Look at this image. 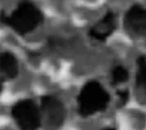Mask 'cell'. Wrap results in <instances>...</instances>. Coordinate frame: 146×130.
<instances>
[{
	"mask_svg": "<svg viewBox=\"0 0 146 130\" xmlns=\"http://www.w3.org/2000/svg\"><path fill=\"white\" fill-rule=\"evenodd\" d=\"M118 97H119V100H120V104L123 105L124 103H126V101H127V99H129V93H127V90H120V91H118Z\"/></svg>",
	"mask_w": 146,
	"mask_h": 130,
	"instance_id": "obj_10",
	"label": "cell"
},
{
	"mask_svg": "<svg viewBox=\"0 0 146 130\" xmlns=\"http://www.w3.org/2000/svg\"><path fill=\"white\" fill-rule=\"evenodd\" d=\"M138 72H137V88L140 94L146 95V57L139 56L138 60Z\"/></svg>",
	"mask_w": 146,
	"mask_h": 130,
	"instance_id": "obj_8",
	"label": "cell"
},
{
	"mask_svg": "<svg viewBox=\"0 0 146 130\" xmlns=\"http://www.w3.org/2000/svg\"><path fill=\"white\" fill-rule=\"evenodd\" d=\"M111 77H112V83H113V85L123 83V82H125V81L127 80L129 73H127V70H126L123 66H116V67L112 69Z\"/></svg>",
	"mask_w": 146,
	"mask_h": 130,
	"instance_id": "obj_9",
	"label": "cell"
},
{
	"mask_svg": "<svg viewBox=\"0 0 146 130\" xmlns=\"http://www.w3.org/2000/svg\"><path fill=\"white\" fill-rule=\"evenodd\" d=\"M116 27V17L112 12H108V13L96 23L95 26H92L89 31V35L98 41H104L109 35H110Z\"/></svg>",
	"mask_w": 146,
	"mask_h": 130,
	"instance_id": "obj_6",
	"label": "cell"
},
{
	"mask_svg": "<svg viewBox=\"0 0 146 130\" xmlns=\"http://www.w3.org/2000/svg\"><path fill=\"white\" fill-rule=\"evenodd\" d=\"M41 109L49 129H57L64 121V107L55 96L46 95L41 97Z\"/></svg>",
	"mask_w": 146,
	"mask_h": 130,
	"instance_id": "obj_4",
	"label": "cell"
},
{
	"mask_svg": "<svg viewBox=\"0 0 146 130\" xmlns=\"http://www.w3.org/2000/svg\"><path fill=\"white\" fill-rule=\"evenodd\" d=\"M78 114L83 117L94 115L106 109L109 95L100 82L90 81L84 85L77 97Z\"/></svg>",
	"mask_w": 146,
	"mask_h": 130,
	"instance_id": "obj_1",
	"label": "cell"
},
{
	"mask_svg": "<svg viewBox=\"0 0 146 130\" xmlns=\"http://www.w3.org/2000/svg\"><path fill=\"white\" fill-rule=\"evenodd\" d=\"M104 130H115V129H112V128H109V129H104Z\"/></svg>",
	"mask_w": 146,
	"mask_h": 130,
	"instance_id": "obj_11",
	"label": "cell"
},
{
	"mask_svg": "<svg viewBox=\"0 0 146 130\" xmlns=\"http://www.w3.org/2000/svg\"><path fill=\"white\" fill-rule=\"evenodd\" d=\"M125 27L135 37L146 40V9L139 5L132 6L125 14Z\"/></svg>",
	"mask_w": 146,
	"mask_h": 130,
	"instance_id": "obj_5",
	"label": "cell"
},
{
	"mask_svg": "<svg viewBox=\"0 0 146 130\" xmlns=\"http://www.w3.org/2000/svg\"><path fill=\"white\" fill-rule=\"evenodd\" d=\"M1 65V73L6 76V79H13L18 74V62L17 59L11 53H3L0 59Z\"/></svg>",
	"mask_w": 146,
	"mask_h": 130,
	"instance_id": "obj_7",
	"label": "cell"
},
{
	"mask_svg": "<svg viewBox=\"0 0 146 130\" xmlns=\"http://www.w3.org/2000/svg\"><path fill=\"white\" fill-rule=\"evenodd\" d=\"M12 116L20 130H38L41 124L38 107L32 100L19 101L12 108Z\"/></svg>",
	"mask_w": 146,
	"mask_h": 130,
	"instance_id": "obj_3",
	"label": "cell"
},
{
	"mask_svg": "<svg viewBox=\"0 0 146 130\" xmlns=\"http://www.w3.org/2000/svg\"><path fill=\"white\" fill-rule=\"evenodd\" d=\"M3 22L12 27L18 34L25 35L42 22V13L34 4L21 1L13 13L3 19Z\"/></svg>",
	"mask_w": 146,
	"mask_h": 130,
	"instance_id": "obj_2",
	"label": "cell"
}]
</instances>
